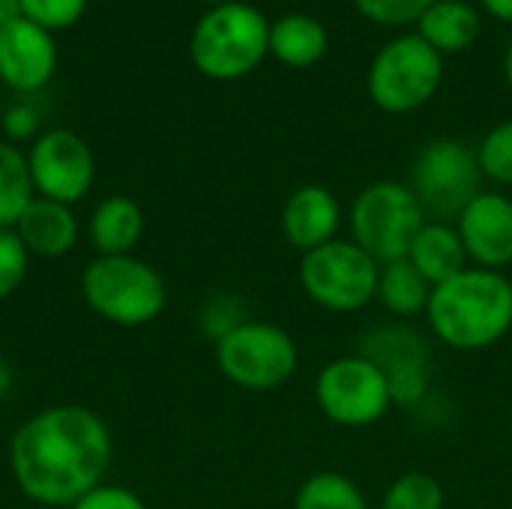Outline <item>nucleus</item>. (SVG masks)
<instances>
[{"label":"nucleus","instance_id":"nucleus-16","mask_svg":"<svg viewBox=\"0 0 512 509\" xmlns=\"http://www.w3.org/2000/svg\"><path fill=\"white\" fill-rule=\"evenodd\" d=\"M12 231L36 258H63L78 243V219L72 207L39 195L27 204Z\"/></svg>","mask_w":512,"mask_h":509},{"label":"nucleus","instance_id":"nucleus-35","mask_svg":"<svg viewBox=\"0 0 512 509\" xmlns=\"http://www.w3.org/2000/svg\"><path fill=\"white\" fill-rule=\"evenodd\" d=\"M204 3H213V6H219V3H228V0H204Z\"/></svg>","mask_w":512,"mask_h":509},{"label":"nucleus","instance_id":"nucleus-26","mask_svg":"<svg viewBox=\"0 0 512 509\" xmlns=\"http://www.w3.org/2000/svg\"><path fill=\"white\" fill-rule=\"evenodd\" d=\"M30 252L12 228H0V300H9L27 279Z\"/></svg>","mask_w":512,"mask_h":509},{"label":"nucleus","instance_id":"nucleus-34","mask_svg":"<svg viewBox=\"0 0 512 509\" xmlns=\"http://www.w3.org/2000/svg\"><path fill=\"white\" fill-rule=\"evenodd\" d=\"M504 72H507V81H510V87H512V42H510V48H507V60H504Z\"/></svg>","mask_w":512,"mask_h":509},{"label":"nucleus","instance_id":"nucleus-28","mask_svg":"<svg viewBox=\"0 0 512 509\" xmlns=\"http://www.w3.org/2000/svg\"><path fill=\"white\" fill-rule=\"evenodd\" d=\"M432 3L438 0H354L360 15L384 27H402V24L420 21Z\"/></svg>","mask_w":512,"mask_h":509},{"label":"nucleus","instance_id":"nucleus-3","mask_svg":"<svg viewBox=\"0 0 512 509\" xmlns=\"http://www.w3.org/2000/svg\"><path fill=\"white\" fill-rule=\"evenodd\" d=\"M84 303L117 327L153 324L168 306V288L156 267L135 255H99L81 273Z\"/></svg>","mask_w":512,"mask_h":509},{"label":"nucleus","instance_id":"nucleus-22","mask_svg":"<svg viewBox=\"0 0 512 509\" xmlns=\"http://www.w3.org/2000/svg\"><path fill=\"white\" fill-rule=\"evenodd\" d=\"M33 198L27 156L15 144L0 141V228H15Z\"/></svg>","mask_w":512,"mask_h":509},{"label":"nucleus","instance_id":"nucleus-19","mask_svg":"<svg viewBox=\"0 0 512 509\" xmlns=\"http://www.w3.org/2000/svg\"><path fill=\"white\" fill-rule=\"evenodd\" d=\"M417 24H420V36L438 54L465 51L480 36V15H477V9L462 3V0H438V3H432Z\"/></svg>","mask_w":512,"mask_h":509},{"label":"nucleus","instance_id":"nucleus-29","mask_svg":"<svg viewBox=\"0 0 512 509\" xmlns=\"http://www.w3.org/2000/svg\"><path fill=\"white\" fill-rule=\"evenodd\" d=\"M69 509H147V504L132 489L99 483L96 489L81 495Z\"/></svg>","mask_w":512,"mask_h":509},{"label":"nucleus","instance_id":"nucleus-9","mask_svg":"<svg viewBox=\"0 0 512 509\" xmlns=\"http://www.w3.org/2000/svg\"><path fill=\"white\" fill-rule=\"evenodd\" d=\"M483 168L477 150L456 138L429 141L411 168V189L423 204L426 216L432 213L441 222L459 219V213L483 192Z\"/></svg>","mask_w":512,"mask_h":509},{"label":"nucleus","instance_id":"nucleus-8","mask_svg":"<svg viewBox=\"0 0 512 509\" xmlns=\"http://www.w3.org/2000/svg\"><path fill=\"white\" fill-rule=\"evenodd\" d=\"M441 54L417 33L384 45L369 69V96L387 114H411L423 108L441 87Z\"/></svg>","mask_w":512,"mask_h":509},{"label":"nucleus","instance_id":"nucleus-12","mask_svg":"<svg viewBox=\"0 0 512 509\" xmlns=\"http://www.w3.org/2000/svg\"><path fill=\"white\" fill-rule=\"evenodd\" d=\"M360 354L369 357L384 372L396 405H411L426 396L432 354L420 333L402 324L378 327L366 336V345Z\"/></svg>","mask_w":512,"mask_h":509},{"label":"nucleus","instance_id":"nucleus-4","mask_svg":"<svg viewBox=\"0 0 512 509\" xmlns=\"http://www.w3.org/2000/svg\"><path fill=\"white\" fill-rule=\"evenodd\" d=\"M270 51V24L249 3H219L192 30L189 54L198 72L213 81L249 75Z\"/></svg>","mask_w":512,"mask_h":509},{"label":"nucleus","instance_id":"nucleus-24","mask_svg":"<svg viewBox=\"0 0 512 509\" xmlns=\"http://www.w3.org/2000/svg\"><path fill=\"white\" fill-rule=\"evenodd\" d=\"M444 486L426 471H408L390 483L381 509H444Z\"/></svg>","mask_w":512,"mask_h":509},{"label":"nucleus","instance_id":"nucleus-15","mask_svg":"<svg viewBox=\"0 0 512 509\" xmlns=\"http://www.w3.org/2000/svg\"><path fill=\"white\" fill-rule=\"evenodd\" d=\"M342 204L327 186H300L288 195L282 207V234L297 252L321 249L324 243L339 240Z\"/></svg>","mask_w":512,"mask_h":509},{"label":"nucleus","instance_id":"nucleus-32","mask_svg":"<svg viewBox=\"0 0 512 509\" xmlns=\"http://www.w3.org/2000/svg\"><path fill=\"white\" fill-rule=\"evenodd\" d=\"M483 6H486L489 15H495L498 21L512 24V0H483Z\"/></svg>","mask_w":512,"mask_h":509},{"label":"nucleus","instance_id":"nucleus-7","mask_svg":"<svg viewBox=\"0 0 512 509\" xmlns=\"http://www.w3.org/2000/svg\"><path fill=\"white\" fill-rule=\"evenodd\" d=\"M381 264L354 240H333L312 249L300 261V285L306 297L327 312H360L378 297Z\"/></svg>","mask_w":512,"mask_h":509},{"label":"nucleus","instance_id":"nucleus-23","mask_svg":"<svg viewBox=\"0 0 512 509\" xmlns=\"http://www.w3.org/2000/svg\"><path fill=\"white\" fill-rule=\"evenodd\" d=\"M294 509H369V501L351 477L339 471H321L297 489Z\"/></svg>","mask_w":512,"mask_h":509},{"label":"nucleus","instance_id":"nucleus-14","mask_svg":"<svg viewBox=\"0 0 512 509\" xmlns=\"http://www.w3.org/2000/svg\"><path fill=\"white\" fill-rule=\"evenodd\" d=\"M57 45L51 33L27 18L0 30V81L15 93H36L54 78Z\"/></svg>","mask_w":512,"mask_h":509},{"label":"nucleus","instance_id":"nucleus-25","mask_svg":"<svg viewBox=\"0 0 512 509\" xmlns=\"http://www.w3.org/2000/svg\"><path fill=\"white\" fill-rule=\"evenodd\" d=\"M477 159L483 177L501 186H512V120H504L495 129H489V135L477 147Z\"/></svg>","mask_w":512,"mask_h":509},{"label":"nucleus","instance_id":"nucleus-6","mask_svg":"<svg viewBox=\"0 0 512 509\" xmlns=\"http://www.w3.org/2000/svg\"><path fill=\"white\" fill-rule=\"evenodd\" d=\"M351 240L378 264L408 255L414 234L429 219L408 183L378 180L351 204Z\"/></svg>","mask_w":512,"mask_h":509},{"label":"nucleus","instance_id":"nucleus-5","mask_svg":"<svg viewBox=\"0 0 512 509\" xmlns=\"http://www.w3.org/2000/svg\"><path fill=\"white\" fill-rule=\"evenodd\" d=\"M300 363L294 336L270 321H243L216 339V366L240 390L270 393L291 381Z\"/></svg>","mask_w":512,"mask_h":509},{"label":"nucleus","instance_id":"nucleus-20","mask_svg":"<svg viewBox=\"0 0 512 509\" xmlns=\"http://www.w3.org/2000/svg\"><path fill=\"white\" fill-rule=\"evenodd\" d=\"M327 51V30L312 15H282L276 24H270V54L291 66L306 69L315 66Z\"/></svg>","mask_w":512,"mask_h":509},{"label":"nucleus","instance_id":"nucleus-27","mask_svg":"<svg viewBox=\"0 0 512 509\" xmlns=\"http://www.w3.org/2000/svg\"><path fill=\"white\" fill-rule=\"evenodd\" d=\"M21 12L27 21L51 30H63L81 21L87 12V0H21Z\"/></svg>","mask_w":512,"mask_h":509},{"label":"nucleus","instance_id":"nucleus-21","mask_svg":"<svg viewBox=\"0 0 512 509\" xmlns=\"http://www.w3.org/2000/svg\"><path fill=\"white\" fill-rule=\"evenodd\" d=\"M432 288L435 285L408 258H396V261L381 264L375 300L396 318H417V315H426Z\"/></svg>","mask_w":512,"mask_h":509},{"label":"nucleus","instance_id":"nucleus-1","mask_svg":"<svg viewBox=\"0 0 512 509\" xmlns=\"http://www.w3.org/2000/svg\"><path fill=\"white\" fill-rule=\"evenodd\" d=\"M111 453V432L99 414L81 405H54L15 429L9 471L27 501L72 507L102 483Z\"/></svg>","mask_w":512,"mask_h":509},{"label":"nucleus","instance_id":"nucleus-2","mask_svg":"<svg viewBox=\"0 0 512 509\" xmlns=\"http://www.w3.org/2000/svg\"><path fill=\"white\" fill-rule=\"evenodd\" d=\"M426 321L453 351H486L512 330V282L498 270L468 267L432 288Z\"/></svg>","mask_w":512,"mask_h":509},{"label":"nucleus","instance_id":"nucleus-11","mask_svg":"<svg viewBox=\"0 0 512 509\" xmlns=\"http://www.w3.org/2000/svg\"><path fill=\"white\" fill-rule=\"evenodd\" d=\"M27 168L39 198H51L69 207L78 204L96 180L93 150L81 135L69 129H51L39 135L27 153Z\"/></svg>","mask_w":512,"mask_h":509},{"label":"nucleus","instance_id":"nucleus-13","mask_svg":"<svg viewBox=\"0 0 512 509\" xmlns=\"http://www.w3.org/2000/svg\"><path fill=\"white\" fill-rule=\"evenodd\" d=\"M468 261L483 270L512 264V201L501 192H480L456 219Z\"/></svg>","mask_w":512,"mask_h":509},{"label":"nucleus","instance_id":"nucleus-10","mask_svg":"<svg viewBox=\"0 0 512 509\" xmlns=\"http://www.w3.org/2000/svg\"><path fill=\"white\" fill-rule=\"evenodd\" d=\"M315 399L321 414L345 429L375 426L396 405L384 372L363 354L330 360L318 372Z\"/></svg>","mask_w":512,"mask_h":509},{"label":"nucleus","instance_id":"nucleus-33","mask_svg":"<svg viewBox=\"0 0 512 509\" xmlns=\"http://www.w3.org/2000/svg\"><path fill=\"white\" fill-rule=\"evenodd\" d=\"M9 390H12V372H9V366L0 360V402L9 396Z\"/></svg>","mask_w":512,"mask_h":509},{"label":"nucleus","instance_id":"nucleus-30","mask_svg":"<svg viewBox=\"0 0 512 509\" xmlns=\"http://www.w3.org/2000/svg\"><path fill=\"white\" fill-rule=\"evenodd\" d=\"M36 126H39V117H36L33 108H27V105H12V108L6 111V117H3V129H6V135L15 138V141L30 138V135L36 132Z\"/></svg>","mask_w":512,"mask_h":509},{"label":"nucleus","instance_id":"nucleus-31","mask_svg":"<svg viewBox=\"0 0 512 509\" xmlns=\"http://www.w3.org/2000/svg\"><path fill=\"white\" fill-rule=\"evenodd\" d=\"M24 12H21V0H0V30L21 21Z\"/></svg>","mask_w":512,"mask_h":509},{"label":"nucleus","instance_id":"nucleus-17","mask_svg":"<svg viewBox=\"0 0 512 509\" xmlns=\"http://www.w3.org/2000/svg\"><path fill=\"white\" fill-rule=\"evenodd\" d=\"M432 285L450 282L453 276L468 270V252L456 231V222L426 219L423 228L414 234L408 255H405Z\"/></svg>","mask_w":512,"mask_h":509},{"label":"nucleus","instance_id":"nucleus-18","mask_svg":"<svg viewBox=\"0 0 512 509\" xmlns=\"http://www.w3.org/2000/svg\"><path fill=\"white\" fill-rule=\"evenodd\" d=\"M87 234L99 255H132L144 237V210L129 195H111L93 210Z\"/></svg>","mask_w":512,"mask_h":509}]
</instances>
